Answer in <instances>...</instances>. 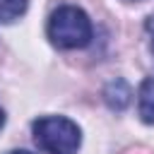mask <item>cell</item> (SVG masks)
I'll list each match as a JSON object with an SVG mask.
<instances>
[{"instance_id": "obj_1", "label": "cell", "mask_w": 154, "mask_h": 154, "mask_svg": "<svg viewBox=\"0 0 154 154\" xmlns=\"http://www.w3.org/2000/svg\"><path fill=\"white\" fill-rule=\"evenodd\" d=\"M46 31H48L51 43L65 51L84 48L94 36L89 14L77 5H60L58 10H53L48 17Z\"/></svg>"}, {"instance_id": "obj_2", "label": "cell", "mask_w": 154, "mask_h": 154, "mask_svg": "<svg viewBox=\"0 0 154 154\" xmlns=\"http://www.w3.org/2000/svg\"><path fill=\"white\" fill-rule=\"evenodd\" d=\"M34 142L46 154H77L82 144V132L77 123L65 116H43L31 123Z\"/></svg>"}, {"instance_id": "obj_3", "label": "cell", "mask_w": 154, "mask_h": 154, "mask_svg": "<svg viewBox=\"0 0 154 154\" xmlns=\"http://www.w3.org/2000/svg\"><path fill=\"white\" fill-rule=\"evenodd\" d=\"M137 113L142 123H154V77L142 79L137 89Z\"/></svg>"}, {"instance_id": "obj_4", "label": "cell", "mask_w": 154, "mask_h": 154, "mask_svg": "<svg viewBox=\"0 0 154 154\" xmlns=\"http://www.w3.org/2000/svg\"><path fill=\"white\" fill-rule=\"evenodd\" d=\"M130 96H132V91H130V87H128L125 79H113L103 89V99H106V103L113 111H123L130 103Z\"/></svg>"}, {"instance_id": "obj_5", "label": "cell", "mask_w": 154, "mask_h": 154, "mask_svg": "<svg viewBox=\"0 0 154 154\" xmlns=\"http://www.w3.org/2000/svg\"><path fill=\"white\" fill-rule=\"evenodd\" d=\"M26 12V0H0V22L10 24Z\"/></svg>"}, {"instance_id": "obj_6", "label": "cell", "mask_w": 154, "mask_h": 154, "mask_svg": "<svg viewBox=\"0 0 154 154\" xmlns=\"http://www.w3.org/2000/svg\"><path fill=\"white\" fill-rule=\"evenodd\" d=\"M147 29H149V31H154V14L149 17V22H147Z\"/></svg>"}, {"instance_id": "obj_7", "label": "cell", "mask_w": 154, "mask_h": 154, "mask_svg": "<svg viewBox=\"0 0 154 154\" xmlns=\"http://www.w3.org/2000/svg\"><path fill=\"white\" fill-rule=\"evenodd\" d=\"M10 154H34V152H26V149H14V152H10Z\"/></svg>"}, {"instance_id": "obj_8", "label": "cell", "mask_w": 154, "mask_h": 154, "mask_svg": "<svg viewBox=\"0 0 154 154\" xmlns=\"http://www.w3.org/2000/svg\"><path fill=\"white\" fill-rule=\"evenodd\" d=\"M2 125H5V111L0 108V128H2Z\"/></svg>"}, {"instance_id": "obj_9", "label": "cell", "mask_w": 154, "mask_h": 154, "mask_svg": "<svg viewBox=\"0 0 154 154\" xmlns=\"http://www.w3.org/2000/svg\"><path fill=\"white\" fill-rule=\"evenodd\" d=\"M152 53H154V41H152Z\"/></svg>"}]
</instances>
